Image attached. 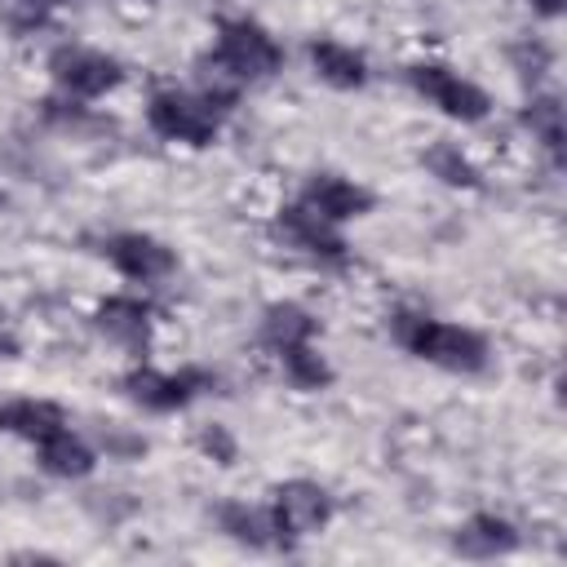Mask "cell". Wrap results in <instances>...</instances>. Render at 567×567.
<instances>
[{
  "mask_svg": "<svg viewBox=\"0 0 567 567\" xmlns=\"http://www.w3.org/2000/svg\"><path fill=\"white\" fill-rule=\"evenodd\" d=\"M394 337L408 354H416L425 363H439L447 372H478L487 363V341L474 328H461V323H447V319H434V315L399 310L394 315Z\"/></svg>",
  "mask_w": 567,
  "mask_h": 567,
  "instance_id": "obj_1",
  "label": "cell"
},
{
  "mask_svg": "<svg viewBox=\"0 0 567 567\" xmlns=\"http://www.w3.org/2000/svg\"><path fill=\"white\" fill-rule=\"evenodd\" d=\"M213 62H221L239 84H248V80L275 75L279 62H284V49H279L275 35H270L266 27H257L252 18H226V22H217Z\"/></svg>",
  "mask_w": 567,
  "mask_h": 567,
  "instance_id": "obj_2",
  "label": "cell"
},
{
  "mask_svg": "<svg viewBox=\"0 0 567 567\" xmlns=\"http://www.w3.org/2000/svg\"><path fill=\"white\" fill-rule=\"evenodd\" d=\"M146 120L159 137L168 142H186V146H208L221 128V111L199 97V93H182V89H164L151 97Z\"/></svg>",
  "mask_w": 567,
  "mask_h": 567,
  "instance_id": "obj_3",
  "label": "cell"
},
{
  "mask_svg": "<svg viewBox=\"0 0 567 567\" xmlns=\"http://www.w3.org/2000/svg\"><path fill=\"white\" fill-rule=\"evenodd\" d=\"M408 84L421 97H430L443 115H452L461 124H478L492 111V97L474 80H465L461 71H452L443 62H416V66H408Z\"/></svg>",
  "mask_w": 567,
  "mask_h": 567,
  "instance_id": "obj_4",
  "label": "cell"
},
{
  "mask_svg": "<svg viewBox=\"0 0 567 567\" xmlns=\"http://www.w3.org/2000/svg\"><path fill=\"white\" fill-rule=\"evenodd\" d=\"M49 75H53V84H58L66 97H84V102L111 93V89L124 80V71H120L115 58H106V53H97V49H84V44H62V49H53V53H49Z\"/></svg>",
  "mask_w": 567,
  "mask_h": 567,
  "instance_id": "obj_5",
  "label": "cell"
},
{
  "mask_svg": "<svg viewBox=\"0 0 567 567\" xmlns=\"http://www.w3.org/2000/svg\"><path fill=\"white\" fill-rule=\"evenodd\" d=\"M332 514V501L319 483L310 478H288L275 487L270 496V523H275V536H310L328 523Z\"/></svg>",
  "mask_w": 567,
  "mask_h": 567,
  "instance_id": "obj_6",
  "label": "cell"
},
{
  "mask_svg": "<svg viewBox=\"0 0 567 567\" xmlns=\"http://www.w3.org/2000/svg\"><path fill=\"white\" fill-rule=\"evenodd\" d=\"M102 252H106V261H111L124 279H133V284H155V279L173 275V266H177L173 248L159 244V239H151V235H142V230L111 235V239L102 244Z\"/></svg>",
  "mask_w": 567,
  "mask_h": 567,
  "instance_id": "obj_7",
  "label": "cell"
},
{
  "mask_svg": "<svg viewBox=\"0 0 567 567\" xmlns=\"http://www.w3.org/2000/svg\"><path fill=\"white\" fill-rule=\"evenodd\" d=\"M208 381H213V377H208V372H195V368H186V372L133 368L124 385H128V394H133L142 408H151V412H177V408H186Z\"/></svg>",
  "mask_w": 567,
  "mask_h": 567,
  "instance_id": "obj_8",
  "label": "cell"
},
{
  "mask_svg": "<svg viewBox=\"0 0 567 567\" xmlns=\"http://www.w3.org/2000/svg\"><path fill=\"white\" fill-rule=\"evenodd\" d=\"M301 204L341 226V221H354V217L372 213V190H363L359 182L337 177V173H315L301 190Z\"/></svg>",
  "mask_w": 567,
  "mask_h": 567,
  "instance_id": "obj_9",
  "label": "cell"
},
{
  "mask_svg": "<svg viewBox=\"0 0 567 567\" xmlns=\"http://www.w3.org/2000/svg\"><path fill=\"white\" fill-rule=\"evenodd\" d=\"M275 230H279L292 248H301V252H310V257H341V252H346V239H341L337 221L319 217V213H315V208H306L301 199H297V204H288V208L279 213Z\"/></svg>",
  "mask_w": 567,
  "mask_h": 567,
  "instance_id": "obj_10",
  "label": "cell"
},
{
  "mask_svg": "<svg viewBox=\"0 0 567 567\" xmlns=\"http://www.w3.org/2000/svg\"><path fill=\"white\" fill-rule=\"evenodd\" d=\"M0 430L40 447V443H49L53 434L66 430V412L58 403H49V399H13V403L0 408Z\"/></svg>",
  "mask_w": 567,
  "mask_h": 567,
  "instance_id": "obj_11",
  "label": "cell"
},
{
  "mask_svg": "<svg viewBox=\"0 0 567 567\" xmlns=\"http://www.w3.org/2000/svg\"><path fill=\"white\" fill-rule=\"evenodd\" d=\"M310 66L323 84L332 89H363L368 84V62L359 49L341 44V40H310Z\"/></svg>",
  "mask_w": 567,
  "mask_h": 567,
  "instance_id": "obj_12",
  "label": "cell"
},
{
  "mask_svg": "<svg viewBox=\"0 0 567 567\" xmlns=\"http://www.w3.org/2000/svg\"><path fill=\"white\" fill-rule=\"evenodd\" d=\"M97 328L120 346H146L151 337V306L137 297H106L97 306Z\"/></svg>",
  "mask_w": 567,
  "mask_h": 567,
  "instance_id": "obj_13",
  "label": "cell"
},
{
  "mask_svg": "<svg viewBox=\"0 0 567 567\" xmlns=\"http://www.w3.org/2000/svg\"><path fill=\"white\" fill-rule=\"evenodd\" d=\"M315 315L297 301H275L261 319V341L270 350H288V346H301V341H315Z\"/></svg>",
  "mask_w": 567,
  "mask_h": 567,
  "instance_id": "obj_14",
  "label": "cell"
},
{
  "mask_svg": "<svg viewBox=\"0 0 567 567\" xmlns=\"http://www.w3.org/2000/svg\"><path fill=\"white\" fill-rule=\"evenodd\" d=\"M514 545H518L514 527H509L505 518H496V514H474V518L456 532V549L478 554V558H487V554H505V549H514Z\"/></svg>",
  "mask_w": 567,
  "mask_h": 567,
  "instance_id": "obj_15",
  "label": "cell"
},
{
  "mask_svg": "<svg viewBox=\"0 0 567 567\" xmlns=\"http://www.w3.org/2000/svg\"><path fill=\"white\" fill-rule=\"evenodd\" d=\"M93 452L71 434V430H62V434H53L49 443H40V465L49 470V474H58V478H84L89 470H93Z\"/></svg>",
  "mask_w": 567,
  "mask_h": 567,
  "instance_id": "obj_16",
  "label": "cell"
},
{
  "mask_svg": "<svg viewBox=\"0 0 567 567\" xmlns=\"http://www.w3.org/2000/svg\"><path fill=\"white\" fill-rule=\"evenodd\" d=\"M279 359H284V372H288V381H292L297 390H323V385L332 381V368L323 363V354H319L310 341L279 350Z\"/></svg>",
  "mask_w": 567,
  "mask_h": 567,
  "instance_id": "obj_17",
  "label": "cell"
},
{
  "mask_svg": "<svg viewBox=\"0 0 567 567\" xmlns=\"http://www.w3.org/2000/svg\"><path fill=\"white\" fill-rule=\"evenodd\" d=\"M221 527L244 540V545H270L275 540V523H270V509H252V505H221L217 509Z\"/></svg>",
  "mask_w": 567,
  "mask_h": 567,
  "instance_id": "obj_18",
  "label": "cell"
},
{
  "mask_svg": "<svg viewBox=\"0 0 567 567\" xmlns=\"http://www.w3.org/2000/svg\"><path fill=\"white\" fill-rule=\"evenodd\" d=\"M421 159H425V168H430L439 182H447V186H478V168H474L452 142H434Z\"/></svg>",
  "mask_w": 567,
  "mask_h": 567,
  "instance_id": "obj_19",
  "label": "cell"
},
{
  "mask_svg": "<svg viewBox=\"0 0 567 567\" xmlns=\"http://www.w3.org/2000/svg\"><path fill=\"white\" fill-rule=\"evenodd\" d=\"M523 124L558 155V146H563V106H558V97H536V102L523 111Z\"/></svg>",
  "mask_w": 567,
  "mask_h": 567,
  "instance_id": "obj_20",
  "label": "cell"
},
{
  "mask_svg": "<svg viewBox=\"0 0 567 567\" xmlns=\"http://www.w3.org/2000/svg\"><path fill=\"white\" fill-rule=\"evenodd\" d=\"M199 447H204V452H208L217 465H230V461H235V439H230L221 425L204 430V434H199Z\"/></svg>",
  "mask_w": 567,
  "mask_h": 567,
  "instance_id": "obj_21",
  "label": "cell"
},
{
  "mask_svg": "<svg viewBox=\"0 0 567 567\" xmlns=\"http://www.w3.org/2000/svg\"><path fill=\"white\" fill-rule=\"evenodd\" d=\"M514 58H518V66H523L527 75H536V66H545V58H549V53H545V49H532V44H518V49H514Z\"/></svg>",
  "mask_w": 567,
  "mask_h": 567,
  "instance_id": "obj_22",
  "label": "cell"
},
{
  "mask_svg": "<svg viewBox=\"0 0 567 567\" xmlns=\"http://www.w3.org/2000/svg\"><path fill=\"white\" fill-rule=\"evenodd\" d=\"M532 4H536V9H540V13H545V18H554V13H558V9H563V0H532Z\"/></svg>",
  "mask_w": 567,
  "mask_h": 567,
  "instance_id": "obj_23",
  "label": "cell"
},
{
  "mask_svg": "<svg viewBox=\"0 0 567 567\" xmlns=\"http://www.w3.org/2000/svg\"><path fill=\"white\" fill-rule=\"evenodd\" d=\"M40 4H58V0H40Z\"/></svg>",
  "mask_w": 567,
  "mask_h": 567,
  "instance_id": "obj_24",
  "label": "cell"
}]
</instances>
